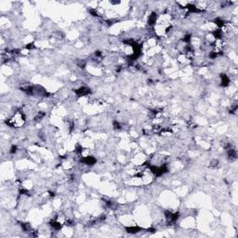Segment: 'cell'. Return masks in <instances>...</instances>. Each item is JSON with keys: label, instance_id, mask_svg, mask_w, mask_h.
Returning <instances> with one entry per match:
<instances>
[{"label": "cell", "instance_id": "7a4b0ae2", "mask_svg": "<svg viewBox=\"0 0 238 238\" xmlns=\"http://www.w3.org/2000/svg\"><path fill=\"white\" fill-rule=\"evenodd\" d=\"M81 162L85 165H87V166H93L95 163H96V159H95L93 156H85L84 158L81 159Z\"/></svg>", "mask_w": 238, "mask_h": 238}, {"label": "cell", "instance_id": "3957f363", "mask_svg": "<svg viewBox=\"0 0 238 238\" xmlns=\"http://www.w3.org/2000/svg\"><path fill=\"white\" fill-rule=\"evenodd\" d=\"M126 230H127L128 233H129V234H136V233H138V232L141 231V228H139V227H128Z\"/></svg>", "mask_w": 238, "mask_h": 238}, {"label": "cell", "instance_id": "6da1fadb", "mask_svg": "<svg viewBox=\"0 0 238 238\" xmlns=\"http://www.w3.org/2000/svg\"><path fill=\"white\" fill-rule=\"evenodd\" d=\"M75 93L78 97H85V96H87V95L90 93V90H89V88H87L86 87H81L78 89H76Z\"/></svg>", "mask_w": 238, "mask_h": 238}]
</instances>
